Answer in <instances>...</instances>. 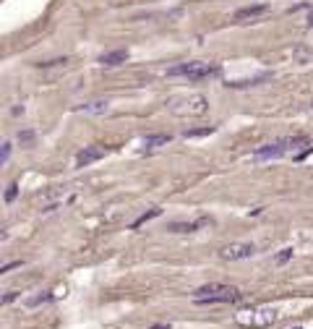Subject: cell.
I'll use <instances>...</instances> for the list:
<instances>
[{
	"instance_id": "cell-1",
	"label": "cell",
	"mask_w": 313,
	"mask_h": 329,
	"mask_svg": "<svg viewBox=\"0 0 313 329\" xmlns=\"http://www.w3.org/2000/svg\"><path fill=\"white\" fill-rule=\"evenodd\" d=\"M243 298V293L235 288V285H222V282H212L198 288L193 300L201 306H212V303H238Z\"/></svg>"
},
{
	"instance_id": "cell-2",
	"label": "cell",
	"mask_w": 313,
	"mask_h": 329,
	"mask_svg": "<svg viewBox=\"0 0 313 329\" xmlns=\"http://www.w3.org/2000/svg\"><path fill=\"white\" fill-rule=\"evenodd\" d=\"M170 76H183L188 81H206L219 76V65L217 63H201V60H191V63H180V65H172L167 71Z\"/></svg>"
},
{
	"instance_id": "cell-3",
	"label": "cell",
	"mask_w": 313,
	"mask_h": 329,
	"mask_svg": "<svg viewBox=\"0 0 313 329\" xmlns=\"http://www.w3.org/2000/svg\"><path fill=\"white\" fill-rule=\"evenodd\" d=\"M308 144L305 136H293V139H279V141H272V144H266V146H258L253 151V160L264 162V160H277V157H284L290 149H295V146H303Z\"/></svg>"
},
{
	"instance_id": "cell-4",
	"label": "cell",
	"mask_w": 313,
	"mask_h": 329,
	"mask_svg": "<svg viewBox=\"0 0 313 329\" xmlns=\"http://www.w3.org/2000/svg\"><path fill=\"white\" fill-rule=\"evenodd\" d=\"M167 107L177 115H201L206 110V97L201 94H191V97H172L167 102Z\"/></svg>"
},
{
	"instance_id": "cell-5",
	"label": "cell",
	"mask_w": 313,
	"mask_h": 329,
	"mask_svg": "<svg viewBox=\"0 0 313 329\" xmlns=\"http://www.w3.org/2000/svg\"><path fill=\"white\" fill-rule=\"evenodd\" d=\"M235 321L240 326H253V329H261V326H269L277 321V311L274 309H251V311H240L235 316Z\"/></svg>"
},
{
	"instance_id": "cell-6",
	"label": "cell",
	"mask_w": 313,
	"mask_h": 329,
	"mask_svg": "<svg viewBox=\"0 0 313 329\" xmlns=\"http://www.w3.org/2000/svg\"><path fill=\"white\" fill-rule=\"evenodd\" d=\"M105 155H107V149H105V146H99V144L84 146V149L79 151V155H76V167H89V165L99 162Z\"/></svg>"
},
{
	"instance_id": "cell-7",
	"label": "cell",
	"mask_w": 313,
	"mask_h": 329,
	"mask_svg": "<svg viewBox=\"0 0 313 329\" xmlns=\"http://www.w3.org/2000/svg\"><path fill=\"white\" fill-rule=\"evenodd\" d=\"M256 254V246L253 243H230L219 251L222 259H227V261H238V259H248Z\"/></svg>"
},
{
	"instance_id": "cell-8",
	"label": "cell",
	"mask_w": 313,
	"mask_h": 329,
	"mask_svg": "<svg viewBox=\"0 0 313 329\" xmlns=\"http://www.w3.org/2000/svg\"><path fill=\"white\" fill-rule=\"evenodd\" d=\"M264 13H269V6H264V3H258V6H245V8H240V11L235 13V21H238V24H251V21L261 18Z\"/></svg>"
},
{
	"instance_id": "cell-9",
	"label": "cell",
	"mask_w": 313,
	"mask_h": 329,
	"mask_svg": "<svg viewBox=\"0 0 313 329\" xmlns=\"http://www.w3.org/2000/svg\"><path fill=\"white\" fill-rule=\"evenodd\" d=\"M128 60V50H110V53H102L99 55V63L107 65V68H113V65H120Z\"/></svg>"
},
{
	"instance_id": "cell-10",
	"label": "cell",
	"mask_w": 313,
	"mask_h": 329,
	"mask_svg": "<svg viewBox=\"0 0 313 329\" xmlns=\"http://www.w3.org/2000/svg\"><path fill=\"white\" fill-rule=\"evenodd\" d=\"M209 219H196V222H172L170 225V230L172 233H193V230H198L201 225H206Z\"/></svg>"
},
{
	"instance_id": "cell-11",
	"label": "cell",
	"mask_w": 313,
	"mask_h": 329,
	"mask_svg": "<svg viewBox=\"0 0 313 329\" xmlns=\"http://www.w3.org/2000/svg\"><path fill=\"white\" fill-rule=\"evenodd\" d=\"M170 141L167 134H151V136H144V146L146 149H156V146H165Z\"/></svg>"
},
{
	"instance_id": "cell-12",
	"label": "cell",
	"mask_w": 313,
	"mask_h": 329,
	"mask_svg": "<svg viewBox=\"0 0 313 329\" xmlns=\"http://www.w3.org/2000/svg\"><path fill=\"white\" fill-rule=\"evenodd\" d=\"M81 110H84V113H94V115H99V113H107V99H94V102L84 105Z\"/></svg>"
},
{
	"instance_id": "cell-13",
	"label": "cell",
	"mask_w": 313,
	"mask_h": 329,
	"mask_svg": "<svg viewBox=\"0 0 313 329\" xmlns=\"http://www.w3.org/2000/svg\"><path fill=\"white\" fill-rule=\"evenodd\" d=\"M160 214H162V209H160V207H154V209L144 212V214H141V217H139V219H136V222H133L131 227H133V230H139V227H141L144 222H149V219H154V217H160Z\"/></svg>"
},
{
	"instance_id": "cell-14",
	"label": "cell",
	"mask_w": 313,
	"mask_h": 329,
	"mask_svg": "<svg viewBox=\"0 0 313 329\" xmlns=\"http://www.w3.org/2000/svg\"><path fill=\"white\" fill-rule=\"evenodd\" d=\"M11 151H13V146L8 141H0V165H6L11 160Z\"/></svg>"
},
{
	"instance_id": "cell-15",
	"label": "cell",
	"mask_w": 313,
	"mask_h": 329,
	"mask_svg": "<svg viewBox=\"0 0 313 329\" xmlns=\"http://www.w3.org/2000/svg\"><path fill=\"white\" fill-rule=\"evenodd\" d=\"M209 134H214V128H196V131H188V139H193V136H209Z\"/></svg>"
},
{
	"instance_id": "cell-16",
	"label": "cell",
	"mask_w": 313,
	"mask_h": 329,
	"mask_svg": "<svg viewBox=\"0 0 313 329\" xmlns=\"http://www.w3.org/2000/svg\"><path fill=\"white\" fill-rule=\"evenodd\" d=\"M290 256H293V248H284L282 254H277L274 261H277V264H284V261H290Z\"/></svg>"
},
{
	"instance_id": "cell-17",
	"label": "cell",
	"mask_w": 313,
	"mask_h": 329,
	"mask_svg": "<svg viewBox=\"0 0 313 329\" xmlns=\"http://www.w3.org/2000/svg\"><path fill=\"white\" fill-rule=\"evenodd\" d=\"M16 196H18V186H16V183H11V186H8V191H6V201H13Z\"/></svg>"
},
{
	"instance_id": "cell-18",
	"label": "cell",
	"mask_w": 313,
	"mask_h": 329,
	"mask_svg": "<svg viewBox=\"0 0 313 329\" xmlns=\"http://www.w3.org/2000/svg\"><path fill=\"white\" fill-rule=\"evenodd\" d=\"M16 267H21V261H11V264L0 267V274H6V272H11V269H16Z\"/></svg>"
},
{
	"instance_id": "cell-19",
	"label": "cell",
	"mask_w": 313,
	"mask_h": 329,
	"mask_svg": "<svg viewBox=\"0 0 313 329\" xmlns=\"http://www.w3.org/2000/svg\"><path fill=\"white\" fill-rule=\"evenodd\" d=\"M151 329H170V324H154Z\"/></svg>"
},
{
	"instance_id": "cell-20",
	"label": "cell",
	"mask_w": 313,
	"mask_h": 329,
	"mask_svg": "<svg viewBox=\"0 0 313 329\" xmlns=\"http://www.w3.org/2000/svg\"><path fill=\"white\" fill-rule=\"evenodd\" d=\"M308 24L313 27V11H310V16H308Z\"/></svg>"
}]
</instances>
